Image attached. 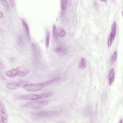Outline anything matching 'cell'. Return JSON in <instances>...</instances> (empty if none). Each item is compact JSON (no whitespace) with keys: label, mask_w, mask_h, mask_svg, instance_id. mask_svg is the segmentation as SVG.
Returning <instances> with one entry per match:
<instances>
[{"label":"cell","mask_w":123,"mask_h":123,"mask_svg":"<svg viewBox=\"0 0 123 123\" xmlns=\"http://www.w3.org/2000/svg\"><path fill=\"white\" fill-rule=\"evenodd\" d=\"M53 96L52 92H47L44 93L39 94H29L27 95H24L20 96L18 98L19 99L23 100H37L39 99H44L49 98H50Z\"/></svg>","instance_id":"cell-3"},{"label":"cell","mask_w":123,"mask_h":123,"mask_svg":"<svg viewBox=\"0 0 123 123\" xmlns=\"http://www.w3.org/2000/svg\"><path fill=\"white\" fill-rule=\"evenodd\" d=\"M0 118L1 123H7L9 120L8 114L1 101L0 104Z\"/></svg>","instance_id":"cell-6"},{"label":"cell","mask_w":123,"mask_h":123,"mask_svg":"<svg viewBox=\"0 0 123 123\" xmlns=\"http://www.w3.org/2000/svg\"><path fill=\"white\" fill-rule=\"evenodd\" d=\"M115 79V73H114V68H111L109 72V74H108V83L109 86H111Z\"/></svg>","instance_id":"cell-10"},{"label":"cell","mask_w":123,"mask_h":123,"mask_svg":"<svg viewBox=\"0 0 123 123\" xmlns=\"http://www.w3.org/2000/svg\"><path fill=\"white\" fill-rule=\"evenodd\" d=\"M67 0H62L61 3V8L62 10H64L66 8L67 5Z\"/></svg>","instance_id":"cell-18"},{"label":"cell","mask_w":123,"mask_h":123,"mask_svg":"<svg viewBox=\"0 0 123 123\" xmlns=\"http://www.w3.org/2000/svg\"><path fill=\"white\" fill-rule=\"evenodd\" d=\"M87 66V62L85 58H82L79 61L78 66L80 69H84L86 68Z\"/></svg>","instance_id":"cell-12"},{"label":"cell","mask_w":123,"mask_h":123,"mask_svg":"<svg viewBox=\"0 0 123 123\" xmlns=\"http://www.w3.org/2000/svg\"><path fill=\"white\" fill-rule=\"evenodd\" d=\"M66 32L62 27H59L57 29L58 37H63L66 35Z\"/></svg>","instance_id":"cell-13"},{"label":"cell","mask_w":123,"mask_h":123,"mask_svg":"<svg viewBox=\"0 0 123 123\" xmlns=\"http://www.w3.org/2000/svg\"><path fill=\"white\" fill-rule=\"evenodd\" d=\"M21 23H22V25L24 28V30L25 31V32L26 35V37L29 39L30 38V30H29L28 25L27 24L26 22L23 19H21Z\"/></svg>","instance_id":"cell-11"},{"label":"cell","mask_w":123,"mask_h":123,"mask_svg":"<svg viewBox=\"0 0 123 123\" xmlns=\"http://www.w3.org/2000/svg\"><path fill=\"white\" fill-rule=\"evenodd\" d=\"M4 16V14L2 13V12L1 11H0V18L1 19L3 18V17Z\"/></svg>","instance_id":"cell-19"},{"label":"cell","mask_w":123,"mask_h":123,"mask_svg":"<svg viewBox=\"0 0 123 123\" xmlns=\"http://www.w3.org/2000/svg\"><path fill=\"white\" fill-rule=\"evenodd\" d=\"M25 82L23 81L18 82H8L5 84V87L9 89H15L25 84Z\"/></svg>","instance_id":"cell-7"},{"label":"cell","mask_w":123,"mask_h":123,"mask_svg":"<svg viewBox=\"0 0 123 123\" xmlns=\"http://www.w3.org/2000/svg\"><path fill=\"white\" fill-rule=\"evenodd\" d=\"M29 73V70L28 68L24 66H20L6 71L5 74L9 78H14L17 76L24 77L27 75Z\"/></svg>","instance_id":"cell-2"},{"label":"cell","mask_w":123,"mask_h":123,"mask_svg":"<svg viewBox=\"0 0 123 123\" xmlns=\"http://www.w3.org/2000/svg\"><path fill=\"white\" fill-rule=\"evenodd\" d=\"M52 35L54 37L55 39L58 38V35H57V28L55 25H53L52 26Z\"/></svg>","instance_id":"cell-16"},{"label":"cell","mask_w":123,"mask_h":123,"mask_svg":"<svg viewBox=\"0 0 123 123\" xmlns=\"http://www.w3.org/2000/svg\"><path fill=\"white\" fill-rule=\"evenodd\" d=\"M61 79L60 77H55L45 82L36 83H27L23 86L24 90L29 92H36L42 90L44 87L55 83Z\"/></svg>","instance_id":"cell-1"},{"label":"cell","mask_w":123,"mask_h":123,"mask_svg":"<svg viewBox=\"0 0 123 123\" xmlns=\"http://www.w3.org/2000/svg\"><path fill=\"white\" fill-rule=\"evenodd\" d=\"M50 42V34L48 31H47L46 33V40H45V46L47 48L49 46Z\"/></svg>","instance_id":"cell-15"},{"label":"cell","mask_w":123,"mask_h":123,"mask_svg":"<svg viewBox=\"0 0 123 123\" xmlns=\"http://www.w3.org/2000/svg\"><path fill=\"white\" fill-rule=\"evenodd\" d=\"M117 58V51L116 50L114 51L112 57H111V62L112 63H113L114 62H115L116 61Z\"/></svg>","instance_id":"cell-17"},{"label":"cell","mask_w":123,"mask_h":123,"mask_svg":"<svg viewBox=\"0 0 123 123\" xmlns=\"http://www.w3.org/2000/svg\"><path fill=\"white\" fill-rule=\"evenodd\" d=\"M116 33V22H113L111 26V31L110 33L108 41H107V45L109 47L111 46L112 43L114 40Z\"/></svg>","instance_id":"cell-5"},{"label":"cell","mask_w":123,"mask_h":123,"mask_svg":"<svg viewBox=\"0 0 123 123\" xmlns=\"http://www.w3.org/2000/svg\"><path fill=\"white\" fill-rule=\"evenodd\" d=\"M55 111H41L35 114V115L40 117H47L54 115Z\"/></svg>","instance_id":"cell-9"},{"label":"cell","mask_w":123,"mask_h":123,"mask_svg":"<svg viewBox=\"0 0 123 123\" xmlns=\"http://www.w3.org/2000/svg\"><path fill=\"white\" fill-rule=\"evenodd\" d=\"M53 51L58 54L63 55L66 53L68 51L67 48L63 45H59L56 47H55L53 49Z\"/></svg>","instance_id":"cell-8"},{"label":"cell","mask_w":123,"mask_h":123,"mask_svg":"<svg viewBox=\"0 0 123 123\" xmlns=\"http://www.w3.org/2000/svg\"><path fill=\"white\" fill-rule=\"evenodd\" d=\"M0 2L2 3L3 6L5 8V10L7 12H9L10 9V4L9 3L8 1L7 0H2L0 1Z\"/></svg>","instance_id":"cell-14"},{"label":"cell","mask_w":123,"mask_h":123,"mask_svg":"<svg viewBox=\"0 0 123 123\" xmlns=\"http://www.w3.org/2000/svg\"><path fill=\"white\" fill-rule=\"evenodd\" d=\"M122 121H123V120H122V119H121V120H120V121H119V123H122Z\"/></svg>","instance_id":"cell-20"},{"label":"cell","mask_w":123,"mask_h":123,"mask_svg":"<svg viewBox=\"0 0 123 123\" xmlns=\"http://www.w3.org/2000/svg\"><path fill=\"white\" fill-rule=\"evenodd\" d=\"M49 102L47 100H33V101L27 102L23 105V107L27 109H38L47 105Z\"/></svg>","instance_id":"cell-4"}]
</instances>
